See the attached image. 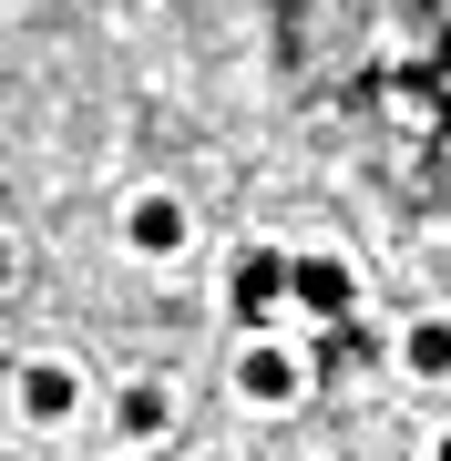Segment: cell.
<instances>
[{
	"label": "cell",
	"mask_w": 451,
	"mask_h": 461,
	"mask_svg": "<svg viewBox=\"0 0 451 461\" xmlns=\"http://www.w3.org/2000/svg\"><path fill=\"white\" fill-rule=\"evenodd\" d=\"M277 297H298V257H277V247H247V257H236V318H267Z\"/></svg>",
	"instance_id": "6da1fadb"
},
{
	"label": "cell",
	"mask_w": 451,
	"mask_h": 461,
	"mask_svg": "<svg viewBox=\"0 0 451 461\" xmlns=\"http://www.w3.org/2000/svg\"><path fill=\"white\" fill-rule=\"evenodd\" d=\"M298 308H318V329H329V318H349V308H359L349 267H338V257H298Z\"/></svg>",
	"instance_id": "7a4b0ae2"
},
{
	"label": "cell",
	"mask_w": 451,
	"mask_h": 461,
	"mask_svg": "<svg viewBox=\"0 0 451 461\" xmlns=\"http://www.w3.org/2000/svg\"><path fill=\"white\" fill-rule=\"evenodd\" d=\"M236 390H247V400H298V359H287V348H247Z\"/></svg>",
	"instance_id": "3957f363"
},
{
	"label": "cell",
	"mask_w": 451,
	"mask_h": 461,
	"mask_svg": "<svg viewBox=\"0 0 451 461\" xmlns=\"http://www.w3.org/2000/svg\"><path fill=\"white\" fill-rule=\"evenodd\" d=\"M134 247H144V257H175V247H185V205H175V195H144V205H134Z\"/></svg>",
	"instance_id": "277c9868"
},
{
	"label": "cell",
	"mask_w": 451,
	"mask_h": 461,
	"mask_svg": "<svg viewBox=\"0 0 451 461\" xmlns=\"http://www.w3.org/2000/svg\"><path fill=\"white\" fill-rule=\"evenodd\" d=\"M21 411H32V420H62L72 411V369H21Z\"/></svg>",
	"instance_id": "5b68a950"
},
{
	"label": "cell",
	"mask_w": 451,
	"mask_h": 461,
	"mask_svg": "<svg viewBox=\"0 0 451 461\" xmlns=\"http://www.w3.org/2000/svg\"><path fill=\"white\" fill-rule=\"evenodd\" d=\"M441 51H431V62H401V72H390V93H401V103H441Z\"/></svg>",
	"instance_id": "8992f818"
},
{
	"label": "cell",
	"mask_w": 451,
	"mask_h": 461,
	"mask_svg": "<svg viewBox=\"0 0 451 461\" xmlns=\"http://www.w3.org/2000/svg\"><path fill=\"white\" fill-rule=\"evenodd\" d=\"M123 430H134V441H144V430H165V390H154V379L123 390Z\"/></svg>",
	"instance_id": "52a82bcc"
},
{
	"label": "cell",
	"mask_w": 451,
	"mask_h": 461,
	"mask_svg": "<svg viewBox=\"0 0 451 461\" xmlns=\"http://www.w3.org/2000/svg\"><path fill=\"white\" fill-rule=\"evenodd\" d=\"M410 369H420V379L451 369V329H441V318H431V329H410Z\"/></svg>",
	"instance_id": "ba28073f"
},
{
	"label": "cell",
	"mask_w": 451,
	"mask_h": 461,
	"mask_svg": "<svg viewBox=\"0 0 451 461\" xmlns=\"http://www.w3.org/2000/svg\"><path fill=\"white\" fill-rule=\"evenodd\" d=\"M431 113H441V133H451V93H441V103H431Z\"/></svg>",
	"instance_id": "9c48e42d"
},
{
	"label": "cell",
	"mask_w": 451,
	"mask_h": 461,
	"mask_svg": "<svg viewBox=\"0 0 451 461\" xmlns=\"http://www.w3.org/2000/svg\"><path fill=\"white\" fill-rule=\"evenodd\" d=\"M441 461H451V441H441Z\"/></svg>",
	"instance_id": "30bf717a"
}]
</instances>
